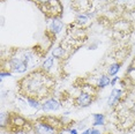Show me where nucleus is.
I'll list each match as a JSON object with an SVG mask.
<instances>
[{"label": "nucleus", "instance_id": "nucleus-8", "mask_svg": "<svg viewBox=\"0 0 135 134\" xmlns=\"http://www.w3.org/2000/svg\"><path fill=\"white\" fill-rule=\"evenodd\" d=\"M111 84V79L107 74H102L99 75V78H98V81H97V89H104V88H106L107 86H110Z\"/></svg>", "mask_w": 135, "mask_h": 134}, {"label": "nucleus", "instance_id": "nucleus-7", "mask_svg": "<svg viewBox=\"0 0 135 134\" xmlns=\"http://www.w3.org/2000/svg\"><path fill=\"white\" fill-rule=\"evenodd\" d=\"M122 97V89H118V88H113L111 94L107 99V105L109 106H117L120 103Z\"/></svg>", "mask_w": 135, "mask_h": 134}, {"label": "nucleus", "instance_id": "nucleus-18", "mask_svg": "<svg viewBox=\"0 0 135 134\" xmlns=\"http://www.w3.org/2000/svg\"><path fill=\"white\" fill-rule=\"evenodd\" d=\"M119 80H120V79H119V76H114L113 79H111V86H112V87H114V86H115V83H117V82H118Z\"/></svg>", "mask_w": 135, "mask_h": 134}, {"label": "nucleus", "instance_id": "nucleus-5", "mask_svg": "<svg viewBox=\"0 0 135 134\" xmlns=\"http://www.w3.org/2000/svg\"><path fill=\"white\" fill-rule=\"evenodd\" d=\"M61 108V102L54 97H49L42 102V110L44 112H53L58 111Z\"/></svg>", "mask_w": 135, "mask_h": 134}, {"label": "nucleus", "instance_id": "nucleus-2", "mask_svg": "<svg viewBox=\"0 0 135 134\" xmlns=\"http://www.w3.org/2000/svg\"><path fill=\"white\" fill-rule=\"evenodd\" d=\"M39 56L36 54V50L28 49H12L7 57L1 58V69H6L16 74H23L29 69L37 66Z\"/></svg>", "mask_w": 135, "mask_h": 134}, {"label": "nucleus", "instance_id": "nucleus-9", "mask_svg": "<svg viewBox=\"0 0 135 134\" xmlns=\"http://www.w3.org/2000/svg\"><path fill=\"white\" fill-rule=\"evenodd\" d=\"M54 61H56V58L52 57V56H49V57L45 58V60L43 61L41 68H43L45 72L50 73V72H51V69L54 67Z\"/></svg>", "mask_w": 135, "mask_h": 134}, {"label": "nucleus", "instance_id": "nucleus-16", "mask_svg": "<svg viewBox=\"0 0 135 134\" xmlns=\"http://www.w3.org/2000/svg\"><path fill=\"white\" fill-rule=\"evenodd\" d=\"M12 74L13 73L12 72H9V71H6V69H1V73H0V79H4V78H6V76H12Z\"/></svg>", "mask_w": 135, "mask_h": 134}, {"label": "nucleus", "instance_id": "nucleus-4", "mask_svg": "<svg viewBox=\"0 0 135 134\" xmlns=\"http://www.w3.org/2000/svg\"><path fill=\"white\" fill-rule=\"evenodd\" d=\"M32 127L36 134H57L59 132L56 127L52 126L51 124H49L47 121H45L42 118H39L37 121H35Z\"/></svg>", "mask_w": 135, "mask_h": 134}, {"label": "nucleus", "instance_id": "nucleus-15", "mask_svg": "<svg viewBox=\"0 0 135 134\" xmlns=\"http://www.w3.org/2000/svg\"><path fill=\"white\" fill-rule=\"evenodd\" d=\"M30 1H32L33 4H35L37 7H42V6H44V5H46L49 4V2L51 1V0H30Z\"/></svg>", "mask_w": 135, "mask_h": 134}, {"label": "nucleus", "instance_id": "nucleus-3", "mask_svg": "<svg viewBox=\"0 0 135 134\" xmlns=\"http://www.w3.org/2000/svg\"><path fill=\"white\" fill-rule=\"evenodd\" d=\"M95 96L96 95H94V94H91V93H88V91H82L81 94H79V95L73 99V104H74V106H76V108H81V109L88 108V106H90L94 103Z\"/></svg>", "mask_w": 135, "mask_h": 134}, {"label": "nucleus", "instance_id": "nucleus-19", "mask_svg": "<svg viewBox=\"0 0 135 134\" xmlns=\"http://www.w3.org/2000/svg\"><path fill=\"white\" fill-rule=\"evenodd\" d=\"M91 128H93V127H89V128H85V130H84L81 134H90V133H91Z\"/></svg>", "mask_w": 135, "mask_h": 134}, {"label": "nucleus", "instance_id": "nucleus-1", "mask_svg": "<svg viewBox=\"0 0 135 134\" xmlns=\"http://www.w3.org/2000/svg\"><path fill=\"white\" fill-rule=\"evenodd\" d=\"M54 78L41 67L29 72L27 76L17 82V90L21 97H32L42 102L52 96L54 93Z\"/></svg>", "mask_w": 135, "mask_h": 134}, {"label": "nucleus", "instance_id": "nucleus-17", "mask_svg": "<svg viewBox=\"0 0 135 134\" xmlns=\"http://www.w3.org/2000/svg\"><path fill=\"white\" fill-rule=\"evenodd\" d=\"M68 134H79V130L78 128H72V127H69V130H68Z\"/></svg>", "mask_w": 135, "mask_h": 134}, {"label": "nucleus", "instance_id": "nucleus-6", "mask_svg": "<svg viewBox=\"0 0 135 134\" xmlns=\"http://www.w3.org/2000/svg\"><path fill=\"white\" fill-rule=\"evenodd\" d=\"M64 22L61 21L60 17H56V19H52L51 23L49 24V29H47V34H51L52 37H54L56 35L60 34L64 29Z\"/></svg>", "mask_w": 135, "mask_h": 134}, {"label": "nucleus", "instance_id": "nucleus-14", "mask_svg": "<svg viewBox=\"0 0 135 134\" xmlns=\"http://www.w3.org/2000/svg\"><path fill=\"white\" fill-rule=\"evenodd\" d=\"M120 67H121V64L120 63H113L109 66L107 68V75L109 76H115L118 74V72L120 71Z\"/></svg>", "mask_w": 135, "mask_h": 134}, {"label": "nucleus", "instance_id": "nucleus-12", "mask_svg": "<svg viewBox=\"0 0 135 134\" xmlns=\"http://www.w3.org/2000/svg\"><path fill=\"white\" fill-rule=\"evenodd\" d=\"M75 22H76V24H79L80 27H84L90 22V17L88 16L87 13H79L76 15Z\"/></svg>", "mask_w": 135, "mask_h": 134}, {"label": "nucleus", "instance_id": "nucleus-10", "mask_svg": "<svg viewBox=\"0 0 135 134\" xmlns=\"http://www.w3.org/2000/svg\"><path fill=\"white\" fill-rule=\"evenodd\" d=\"M23 99L30 108L33 109V110H39V109H42V100H39L37 98H32V97H24Z\"/></svg>", "mask_w": 135, "mask_h": 134}, {"label": "nucleus", "instance_id": "nucleus-13", "mask_svg": "<svg viewBox=\"0 0 135 134\" xmlns=\"http://www.w3.org/2000/svg\"><path fill=\"white\" fill-rule=\"evenodd\" d=\"M93 127L104 126L105 125V116L103 113H94L93 114Z\"/></svg>", "mask_w": 135, "mask_h": 134}, {"label": "nucleus", "instance_id": "nucleus-11", "mask_svg": "<svg viewBox=\"0 0 135 134\" xmlns=\"http://www.w3.org/2000/svg\"><path fill=\"white\" fill-rule=\"evenodd\" d=\"M65 56H66V49H64L61 45H58V46L53 47V50H52V57H54L57 60L64 59Z\"/></svg>", "mask_w": 135, "mask_h": 134}]
</instances>
